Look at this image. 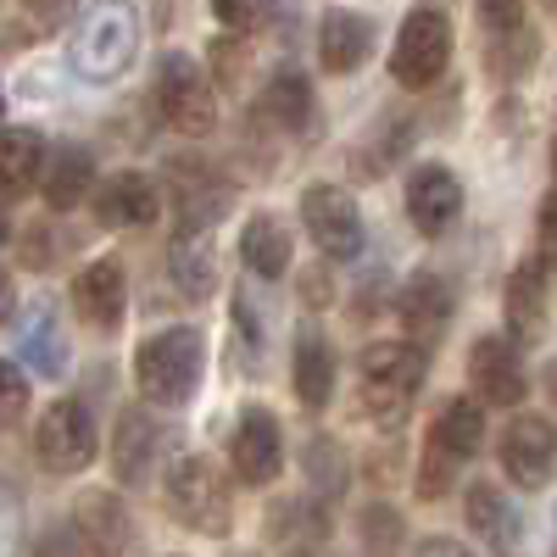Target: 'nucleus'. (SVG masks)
I'll use <instances>...</instances> for the list:
<instances>
[{
	"label": "nucleus",
	"instance_id": "nucleus-7",
	"mask_svg": "<svg viewBox=\"0 0 557 557\" xmlns=\"http://www.w3.org/2000/svg\"><path fill=\"white\" fill-rule=\"evenodd\" d=\"M34 451L51 474H78L96 462V418L84 401H51L34 424Z\"/></svg>",
	"mask_w": 557,
	"mask_h": 557
},
{
	"label": "nucleus",
	"instance_id": "nucleus-42",
	"mask_svg": "<svg viewBox=\"0 0 557 557\" xmlns=\"http://www.w3.org/2000/svg\"><path fill=\"white\" fill-rule=\"evenodd\" d=\"M17 535H23V519H17V502L0 491V557L17 552Z\"/></svg>",
	"mask_w": 557,
	"mask_h": 557
},
{
	"label": "nucleus",
	"instance_id": "nucleus-21",
	"mask_svg": "<svg viewBox=\"0 0 557 557\" xmlns=\"http://www.w3.org/2000/svg\"><path fill=\"white\" fill-rule=\"evenodd\" d=\"M45 134L34 128H0V196H28L45 168Z\"/></svg>",
	"mask_w": 557,
	"mask_h": 557
},
{
	"label": "nucleus",
	"instance_id": "nucleus-46",
	"mask_svg": "<svg viewBox=\"0 0 557 557\" xmlns=\"http://www.w3.org/2000/svg\"><path fill=\"white\" fill-rule=\"evenodd\" d=\"M0 240H7V212H0Z\"/></svg>",
	"mask_w": 557,
	"mask_h": 557
},
{
	"label": "nucleus",
	"instance_id": "nucleus-2",
	"mask_svg": "<svg viewBox=\"0 0 557 557\" xmlns=\"http://www.w3.org/2000/svg\"><path fill=\"white\" fill-rule=\"evenodd\" d=\"M201 374H207L201 330H162L134 351V385L151 407H184L201 391Z\"/></svg>",
	"mask_w": 557,
	"mask_h": 557
},
{
	"label": "nucleus",
	"instance_id": "nucleus-20",
	"mask_svg": "<svg viewBox=\"0 0 557 557\" xmlns=\"http://www.w3.org/2000/svg\"><path fill=\"white\" fill-rule=\"evenodd\" d=\"M168 268H173V285L190 296V301H207L218 290V251H212V228H178L173 246H168Z\"/></svg>",
	"mask_w": 557,
	"mask_h": 557
},
{
	"label": "nucleus",
	"instance_id": "nucleus-25",
	"mask_svg": "<svg viewBox=\"0 0 557 557\" xmlns=\"http://www.w3.org/2000/svg\"><path fill=\"white\" fill-rule=\"evenodd\" d=\"M507 330H513V341H530V335L546 330V273H541V262H524L507 278Z\"/></svg>",
	"mask_w": 557,
	"mask_h": 557
},
{
	"label": "nucleus",
	"instance_id": "nucleus-10",
	"mask_svg": "<svg viewBox=\"0 0 557 557\" xmlns=\"http://www.w3.org/2000/svg\"><path fill=\"white\" fill-rule=\"evenodd\" d=\"M469 385H474L480 401H491V407H519L524 391H530L519 341H513V335H480L474 351H469Z\"/></svg>",
	"mask_w": 557,
	"mask_h": 557
},
{
	"label": "nucleus",
	"instance_id": "nucleus-28",
	"mask_svg": "<svg viewBox=\"0 0 557 557\" xmlns=\"http://www.w3.org/2000/svg\"><path fill=\"white\" fill-rule=\"evenodd\" d=\"M462 513H469V530L491 546H513L519 541V507L507 502L496 485H474L469 502H462Z\"/></svg>",
	"mask_w": 557,
	"mask_h": 557
},
{
	"label": "nucleus",
	"instance_id": "nucleus-4",
	"mask_svg": "<svg viewBox=\"0 0 557 557\" xmlns=\"http://www.w3.org/2000/svg\"><path fill=\"white\" fill-rule=\"evenodd\" d=\"M168 513L196 530V535H228V524H235V502H228V480L218 474L212 457H178L168 469Z\"/></svg>",
	"mask_w": 557,
	"mask_h": 557
},
{
	"label": "nucleus",
	"instance_id": "nucleus-19",
	"mask_svg": "<svg viewBox=\"0 0 557 557\" xmlns=\"http://www.w3.org/2000/svg\"><path fill=\"white\" fill-rule=\"evenodd\" d=\"M39 190H45V207H51V212L78 207L89 190H96V157H89L84 146H57V151H45Z\"/></svg>",
	"mask_w": 557,
	"mask_h": 557
},
{
	"label": "nucleus",
	"instance_id": "nucleus-22",
	"mask_svg": "<svg viewBox=\"0 0 557 557\" xmlns=\"http://www.w3.org/2000/svg\"><path fill=\"white\" fill-rule=\"evenodd\" d=\"M290 380H296V396L307 407H330L335 396V351L318 330H301L296 335V362H290Z\"/></svg>",
	"mask_w": 557,
	"mask_h": 557
},
{
	"label": "nucleus",
	"instance_id": "nucleus-32",
	"mask_svg": "<svg viewBox=\"0 0 557 557\" xmlns=\"http://www.w3.org/2000/svg\"><path fill=\"white\" fill-rule=\"evenodd\" d=\"M268 535H278V541H296V535L318 541L323 535V513H312L307 502H278V519L268 513Z\"/></svg>",
	"mask_w": 557,
	"mask_h": 557
},
{
	"label": "nucleus",
	"instance_id": "nucleus-1",
	"mask_svg": "<svg viewBox=\"0 0 557 557\" xmlns=\"http://www.w3.org/2000/svg\"><path fill=\"white\" fill-rule=\"evenodd\" d=\"M139 57V17L123 0H101L96 12H84L73 39H67V62L84 84H117Z\"/></svg>",
	"mask_w": 557,
	"mask_h": 557
},
{
	"label": "nucleus",
	"instance_id": "nucleus-45",
	"mask_svg": "<svg viewBox=\"0 0 557 557\" xmlns=\"http://www.w3.org/2000/svg\"><path fill=\"white\" fill-rule=\"evenodd\" d=\"M546 396H552V401H557V357H552V362H546Z\"/></svg>",
	"mask_w": 557,
	"mask_h": 557
},
{
	"label": "nucleus",
	"instance_id": "nucleus-47",
	"mask_svg": "<svg viewBox=\"0 0 557 557\" xmlns=\"http://www.w3.org/2000/svg\"><path fill=\"white\" fill-rule=\"evenodd\" d=\"M0 112H7V89H0Z\"/></svg>",
	"mask_w": 557,
	"mask_h": 557
},
{
	"label": "nucleus",
	"instance_id": "nucleus-17",
	"mask_svg": "<svg viewBox=\"0 0 557 557\" xmlns=\"http://www.w3.org/2000/svg\"><path fill=\"white\" fill-rule=\"evenodd\" d=\"M368 51H374V23H368L362 12H323L318 23V62L323 73H357L368 62Z\"/></svg>",
	"mask_w": 557,
	"mask_h": 557
},
{
	"label": "nucleus",
	"instance_id": "nucleus-35",
	"mask_svg": "<svg viewBox=\"0 0 557 557\" xmlns=\"http://www.w3.org/2000/svg\"><path fill=\"white\" fill-rule=\"evenodd\" d=\"M212 73H218V84H240V73H246V45H240V39H212Z\"/></svg>",
	"mask_w": 557,
	"mask_h": 557
},
{
	"label": "nucleus",
	"instance_id": "nucleus-49",
	"mask_svg": "<svg viewBox=\"0 0 557 557\" xmlns=\"http://www.w3.org/2000/svg\"><path fill=\"white\" fill-rule=\"evenodd\" d=\"M552 162H557V146H552Z\"/></svg>",
	"mask_w": 557,
	"mask_h": 557
},
{
	"label": "nucleus",
	"instance_id": "nucleus-12",
	"mask_svg": "<svg viewBox=\"0 0 557 557\" xmlns=\"http://www.w3.org/2000/svg\"><path fill=\"white\" fill-rule=\"evenodd\" d=\"M396 312H401V330H407L412 346H435L446 335L451 312H457V296L441 273H412L396 290Z\"/></svg>",
	"mask_w": 557,
	"mask_h": 557
},
{
	"label": "nucleus",
	"instance_id": "nucleus-14",
	"mask_svg": "<svg viewBox=\"0 0 557 557\" xmlns=\"http://www.w3.org/2000/svg\"><path fill=\"white\" fill-rule=\"evenodd\" d=\"M235 474L246 485H268L278 474V462H285V430H278V418L268 407H246L240 412V424H235Z\"/></svg>",
	"mask_w": 557,
	"mask_h": 557
},
{
	"label": "nucleus",
	"instance_id": "nucleus-8",
	"mask_svg": "<svg viewBox=\"0 0 557 557\" xmlns=\"http://www.w3.org/2000/svg\"><path fill=\"white\" fill-rule=\"evenodd\" d=\"M301 223L307 235L318 240L323 257H362V212L351 207V196L341 190V184H307L301 190Z\"/></svg>",
	"mask_w": 557,
	"mask_h": 557
},
{
	"label": "nucleus",
	"instance_id": "nucleus-13",
	"mask_svg": "<svg viewBox=\"0 0 557 557\" xmlns=\"http://www.w3.org/2000/svg\"><path fill=\"white\" fill-rule=\"evenodd\" d=\"M162 451H168V424H157L151 412L128 407L112 430V469L123 485H139L162 469Z\"/></svg>",
	"mask_w": 557,
	"mask_h": 557
},
{
	"label": "nucleus",
	"instance_id": "nucleus-34",
	"mask_svg": "<svg viewBox=\"0 0 557 557\" xmlns=\"http://www.w3.org/2000/svg\"><path fill=\"white\" fill-rule=\"evenodd\" d=\"M451 469H457V457H446L435 441H430V451H424V462H418V496H446L451 491Z\"/></svg>",
	"mask_w": 557,
	"mask_h": 557
},
{
	"label": "nucleus",
	"instance_id": "nucleus-38",
	"mask_svg": "<svg viewBox=\"0 0 557 557\" xmlns=\"http://www.w3.org/2000/svg\"><path fill=\"white\" fill-rule=\"evenodd\" d=\"M535 235H541V262H546V268H557V190H552V196H541Z\"/></svg>",
	"mask_w": 557,
	"mask_h": 557
},
{
	"label": "nucleus",
	"instance_id": "nucleus-6",
	"mask_svg": "<svg viewBox=\"0 0 557 557\" xmlns=\"http://www.w3.org/2000/svg\"><path fill=\"white\" fill-rule=\"evenodd\" d=\"M451 62V17L435 12V7H418L407 12V23L396 28V45H391V78L401 89H430Z\"/></svg>",
	"mask_w": 557,
	"mask_h": 557
},
{
	"label": "nucleus",
	"instance_id": "nucleus-24",
	"mask_svg": "<svg viewBox=\"0 0 557 557\" xmlns=\"http://www.w3.org/2000/svg\"><path fill=\"white\" fill-rule=\"evenodd\" d=\"M430 441H435L446 457L469 462V457L485 446V412H480V401H469V396H451V401L435 412V430H430Z\"/></svg>",
	"mask_w": 557,
	"mask_h": 557
},
{
	"label": "nucleus",
	"instance_id": "nucleus-39",
	"mask_svg": "<svg viewBox=\"0 0 557 557\" xmlns=\"http://www.w3.org/2000/svg\"><path fill=\"white\" fill-rule=\"evenodd\" d=\"M39 557H89V546L78 541L73 524H57V530L39 535Z\"/></svg>",
	"mask_w": 557,
	"mask_h": 557
},
{
	"label": "nucleus",
	"instance_id": "nucleus-3",
	"mask_svg": "<svg viewBox=\"0 0 557 557\" xmlns=\"http://www.w3.org/2000/svg\"><path fill=\"white\" fill-rule=\"evenodd\" d=\"M430 374V357L424 346H412V341H374L362 351V412L374 418V424L396 430L418 385H424Z\"/></svg>",
	"mask_w": 557,
	"mask_h": 557
},
{
	"label": "nucleus",
	"instance_id": "nucleus-48",
	"mask_svg": "<svg viewBox=\"0 0 557 557\" xmlns=\"http://www.w3.org/2000/svg\"><path fill=\"white\" fill-rule=\"evenodd\" d=\"M546 7H552V12H557V0H546Z\"/></svg>",
	"mask_w": 557,
	"mask_h": 557
},
{
	"label": "nucleus",
	"instance_id": "nucleus-36",
	"mask_svg": "<svg viewBox=\"0 0 557 557\" xmlns=\"http://www.w3.org/2000/svg\"><path fill=\"white\" fill-rule=\"evenodd\" d=\"M480 23H485L491 34L524 28V0H480Z\"/></svg>",
	"mask_w": 557,
	"mask_h": 557
},
{
	"label": "nucleus",
	"instance_id": "nucleus-16",
	"mask_svg": "<svg viewBox=\"0 0 557 557\" xmlns=\"http://www.w3.org/2000/svg\"><path fill=\"white\" fill-rule=\"evenodd\" d=\"M73 530H78V541L96 552V557H123L128 552V535H134L128 507L112 491H84L73 502Z\"/></svg>",
	"mask_w": 557,
	"mask_h": 557
},
{
	"label": "nucleus",
	"instance_id": "nucleus-40",
	"mask_svg": "<svg viewBox=\"0 0 557 557\" xmlns=\"http://www.w3.org/2000/svg\"><path fill=\"white\" fill-rule=\"evenodd\" d=\"M23 12L34 28H62L73 17V0H23Z\"/></svg>",
	"mask_w": 557,
	"mask_h": 557
},
{
	"label": "nucleus",
	"instance_id": "nucleus-26",
	"mask_svg": "<svg viewBox=\"0 0 557 557\" xmlns=\"http://www.w3.org/2000/svg\"><path fill=\"white\" fill-rule=\"evenodd\" d=\"M17 346H23V362L34 368V374H45V380L67 374V335H62V323H57L51 307H34L23 318V341Z\"/></svg>",
	"mask_w": 557,
	"mask_h": 557
},
{
	"label": "nucleus",
	"instance_id": "nucleus-44",
	"mask_svg": "<svg viewBox=\"0 0 557 557\" xmlns=\"http://www.w3.org/2000/svg\"><path fill=\"white\" fill-rule=\"evenodd\" d=\"M12 307H17V290H12V273H0V323L12 318Z\"/></svg>",
	"mask_w": 557,
	"mask_h": 557
},
{
	"label": "nucleus",
	"instance_id": "nucleus-29",
	"mask_svg": "<svg viewBox=\"0 0 557 557\" xmlns=\"http://www.w3.org/2000/svg\"><path fill=\"white\" fill-rule=\"evenodd\" d=\"M301 469H307L312 491L341 496V491H346V480H351V457H346L330 435H312V441L301 446Z\"/></svg>",
	"mask_w": 557,
	"mask_h": 557
},
{
	"label": "nucleus",
	"instance_id": "nucleus-30",
	"mask_svg": "<svg viewBox=\"0 0 557 557\" xmlns=\"http://www.w3.org/2000/svg\"><path fill=\"white\" fill-rule=\"evenodd\" d=\"M357 535H362L368 557H396L401 552V519L391 513V507H368V513L357 519Z\"/></svg>",
	"mask_w": 557,
	"mask_h": 557
},
{
	"label": "nucleus",
	"instance_id": "nucleus-23",
	"mask_svg": "<svg viewBox=\"0 0 557 557\" xmlns=\"http://www.w3.org/2000/svg\"><path fill=\"white\" fill-rule=\"evenodd\" d=\"M262 117L278 123V128H290V134H307L312 128V84H307V73L278 67L262 84Z\"/></svg>",
	"mask_w": 557,
	"mask_h": 557
},
{
	"label": "nucleus",
	"instance_id": "nucleus-9",
	"mask_svg": "<svg viewBox=\"0 0 557 557\" xmlns=\"http://www.w3.org/2000/svg\"><path fill=\"white\" fill-rule=\"evenodd\" d=\"M502 469L513 485L541 491L557 474V424H546L541 412H524L502 430Z\"/></svg>",
	"mask_w": 557,
	"mask_h": 557
},
{
	"label": "nucleus",
	"instance_id": "nucleus-33",
	"mask_svg": "<svg viewBox=\"0 0 557 557\" xmlns=\"http://www.w3.org/2000/svg\"><path fill=\"white\" fill-rule=\"evenodd\" d=\"M23 412H28V385H23V368L0 357V430L17 424Z\"/></svg>",
	"mask_w": 557,
	"mask_h": 557
},
{
	"label": "nucleus",
	"instance_id": "nucleus-31",
	"mask_svg": "<svg viewBox=\"0 0 557 557\" xmlns=\"http://www.w3.org/2000/svg\"><path fill=\"white\" fill-rule=\"evenodd\" d=\"M212 12H218V23L228 34H257V28L273 23L278 0H212Z\"/></svg>",
	"mask_w": 557,
	"mask_h": 557
},
{
	"label": "nucleus",
	"instance_id": "nucleus-5",
	"mask_svg": "<svg viewBox=\"0 0 557 557\" xmlns=\"http://www.w3.org/2000/svg\"><path fill=\"white\" fill-rule=\"evenodd\" d=\"M157 112L168 128L190 134V139H207L218 128V96H212V78L196 67V57L168 51L157 62Z\"/></svg>",
	"mask_w": 557,
	"mask_h": 557
},
{
	"label": "nucleus",
	"instance_id": "nucleus-15",
	"mask_svg": "<svg viewBox=\"0 0 557 557\" xmlns=\"http://www.w3.org/2000/svg\"><path fill=\"white\" fill-rule=\"evenodd\" d=\"M73 307H78V318L89 323V330H107V335H112L117 323H123V312H128L123 268H117L112 257L78 268V278H73Z\"/></svg>",
	"mask_w": 557,
	"mask_h": 557
},
{
	"label": "nucleus",
	"instance_id": "nucleus-18",
	"mask_svg": "<svg viewBox=\"0 0 557 557\" xmlns=\"http://www.w3.org/2000/svg\"><path fill=\"white\" fill-rule=\"evenodd\" d=\"M157 184L139 178V173H112L101 190H96V223L107 228H146L157 223Z\"/></svg>",
	"mask_w": 557,
	"mask_h": 557
},
{
	"label": "nucleus",
	"instance_id": "nucleus-43",
	"mask_svg": "<svg viewBox=\"0 0 557 557\" xmlns=\"http://www.w3.org/2000/svg\"><path fill=\"white\" fill-rule=\"evenodd\" d=\"M418 557H474L469 546H457L446 535H430V541H418Z\"/></svg>",
	"mask_w": 557,
	"mask_h": 557
},
{
	"label": "nucleus",
	"instance_id": "nucleus-27",
	"mask_svg": "<svg viewBox=\"0 0 557 557\" xmlns=\"http://www.w3.org/2000/svg\"><path fill=\"white\" fill-rule=\"evenodd\" d=\"M290 228L278 223V218H251L240 228V257L257 278H278V273H290Z\"/></svg>",
	"mask_w": 557,
	"mask_h": 557
},
{
	"label": "nucleus",
	"instance_id": "nucleus-37",
	"mask_svg": "<svg viewBox=\"0 0 557 557\" xmlns=\"http://www.w3.org/2000/svg\"><path fill=\"white\" fill-rule=\"evenodd\" d=\"M51 262H57L51 223H34V228H23V268H51Z\"/></svg>",
	"mask_w": 557,
	"mask_h": 557
},
{
	"label": "nucleus",
	"instance_id": "nucleus-11",
	"mask_svg": "<svg viewBox=\"0 0 557 557\" xmlns=\"http://www.w3.org/2000/svg\"><path fill=\"white\" fill-rule=\"evenodd\" d=\"M407 218H412L418 235L441 240L446 228L462 218V178H457L451 168L424 162V168H418V173L407 178Z\"/></svg>",
	"mask_w": 557,
	"mask_h": 557
},
{
	"label": "nucleus",
	"instance_id": "nucleus-41",
	"mask_svg": "<svg viewBox=\"0 0 557 557\" xmlns=\"http://www.w3.org/2000/svg\"><path fill=\"white\" fill-rule=\"evenodd\" d=\"M301 301H307V307H330V301H335L330 268H307V273H301Z\"/></svg>",
	"mask_w": 557,
	"mask_h": 557
}]
</instances>
